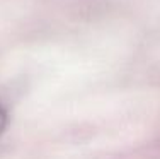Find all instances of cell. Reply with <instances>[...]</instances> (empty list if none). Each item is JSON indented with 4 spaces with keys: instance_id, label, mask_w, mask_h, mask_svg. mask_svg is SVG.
Returning <instances> with one entry per match:
<instances>
[{
    "instance_id": "6da1fadb",
    "label": "cell",
    "mask_w": 160,
    "mask_h": 159,
    "mask_svg": "<svg viewBox=\"0 0 160 159\" xmlns=\"http://www.w3.org/2000/svg\"><path fill=\"white\" fill-rule=\"evenodd\" d=\"M5 127H7V111H5V108L2 106V103H0V137H2Z\"/></svg>"
}]
</instances>
